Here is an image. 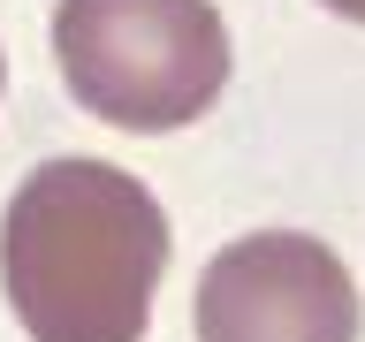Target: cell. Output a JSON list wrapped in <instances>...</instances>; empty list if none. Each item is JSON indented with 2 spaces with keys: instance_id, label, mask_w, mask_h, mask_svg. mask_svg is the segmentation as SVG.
I'll use <instances>...</instances> for the list:
<instances>
[{
  "instance_id": "cell-2",
  "label": "cell",
  "mask_w": 365,
  "mask_h": 342,
  "mask_svg": "<svg viewBox=\"0 0 365 342\" xmlns=\"http://www.w3.org/2000/svg\"><path fill=\"white\" fill-rule=\"evenodd\" d=\"M53 61L76 107L114 130H182L228 84V23L213 0H61Z\"/></svg>"
},
{
  "instance_id": "cell-3",
  "label": "cell",
  "mask_w": 365,
  "mask_h": 342,
  "mask_svg": "<svg viewBox=\"0 0 365 342\" xmlns=\"http://www.w3.org/2000/svg\"><path fill=\"white\" fill-rule=\"evenodd\" d=\"M198 342H358V281L304 228H259L213 251L190 304Z\"/></svg>"
},
{
  "instance_id": "cell-5",
  "label": "cell",
  "mask_w": 365,
  "mask_h": 342,
  "mask_svg": "<svg viewBox=\"0 0 365 342\" xmlns=\"http://www.w3.org/2000/svg\"><path fill=\"white\" fill-rule=\"evenodd\" d=\"M0 76H8V68H0Z\"/></svg>"
},
{
  "instance_id": "cell-4",
  "label": "cell",
  "mask_w": 365,
  "mask_h": 342,
  "mask_svg": "<svg viewBox=\"0 0 365 342\" xmlns=\"http://www.w3.org/2000/svg\"><path fill=\"white\" fill-rule=\"evenodd\" d=\"M319 8H335V16H350V23H365V0H319Z\"/></svg>"
},
{
  "instance_id": "cell-1",
  "label": "cell",
  "mask_w": 365,
  "mask_h": 342,
  "mask_svg": "<svg viewBox=\"0 0 365 342\" xmlns=\"http://www.w3.org/2000/svg\"><path fill=\"white\" fill-rule=\"evenodd\" d=\"M168 213L107 160H46L0 213V289L31 342H145Z\"/></svg>"
}]
</instances>
